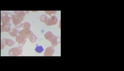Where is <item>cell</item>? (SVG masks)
<instances>
[{"instance_id":"6da1fadb","label":"cell","mask_w":124,"mask_h":71,"mask_svg":"<svg viewBox=\"0 0 124 71\" xmlns=\"http://www.w3.org/2000/svg\"><path fill=\"white\" fill-rule=\"evenodd\" d=\"M13 14L7 12H4L3 15L1 14V22L2 25H9L10 20L12 19Z\"/></svg>"},{"instance_id":"7a4b0ae2","label":"cell","mask_w":124,"mask_h":71,"mask_svg":"<svg viewBox=\"0 0 124 71\" xmlns=\"http://www.w3.org/2000/svg\"><path fill=\"white\" fill-rule=\"evenodd\" d=\"M23 49L21 48L14 47L10 49L9 51L8 55L9 56H18L22 55Z\"/></svg>"},{"instance_id":"3957f363","label":"cell","mask_w":124,"mask_h":71,"mask_svg":"<svg viewBox=\"0 0 124 71\" xmlns=\"http://www.w3.org/2000/svg\"><path fill=\"white\" fill-rule=\"evenodd\" d=\"M27 38L21 35H17L16 37V40L18 44L19 47L22 48L25 45L26 41Z\"/></svg>"},{"instance_id":"277c9868","label":"cell","mask_w":124,"mask_h":71,"mask_svg":"<svg viewBox=\"0 0 124 71\" xmlns=\"http://www.w3.org/2000/svg\"><path fill=\"white\" fill-rule=\"evenodd\" d=\"M57 21V18L56 16L54 15L52 16L50 18H48L45 24L47 26H51L56 24Z\"/></svg>"},{"instance_id":"5b68a950","label":"cell","mask_w":124,"mask_h":71,"mask_svg":"<svg viewBox=\"0 0 124 71\" xmlns=\"http://www.w3.org/2000/svg\"><path fill=\"white\" fill-rule=\"evenodd\" d=\"M12 19L13 23L15 25H18L23 21V20L17 15H12Z\"/></svg>"},{"instance_id":"8992f818","label":"cell","mask_w":124,"mask_h":71,"mask_svg":"<svg viewBox=\"0 0 124 71\" xmlns=\"http://www.w3.org/2000/svg\"><path fill=\"white\" fill-rule=\"evenodd\" d=\"M55 51V49L54 47L50 46V47H47L46 49L44 56H52Z\"/></svg>"},{"instance_id":"52a82bcc","label":"cell","mask_w":124,"mask_h":71,"mask_svg":"<svg viewBox=\"0 0 124 71\" xmlns=\"http://www.w3.org/2000/svg\"><path fill=\"white\" fill-rule=\"evenodd\" d=\"M55 35L53 34L51 32L49 31L45 33V39L50 42L55 37Z\"/></svg>"},{"instance_id":"ba28073f","label":"cell","mask_w":124,"mask_h":71,"mask_svg":"<svg viewBox=\"0 0 124 71\" xmlns=\"http://www.w3.org/2000/svg\"><path fill=\"white\" fill-rule=\"evenodd\" d=\"M4 41V43L5 45H8L10 47H12L14 46L15 42L14 41L10 39H3Z\"/></svg>"},{"instance_id":"9c48e42d","label":"cell","mask_w":124,"mask_h":71,"mask_svg":"<svg viewBox=\"0 0 124 71\" xmlns=\"http://www.w3.org/2000/svg\"><path fill=\"white\" fill-rule=\"evenodd\" d=\"M28 38L29 39L31 43H35L37 39V37L34 34L33 32L28 36Z\"/></svg>"},{"instance_id":"30bf717a","label":"cell","mask_w":124,"mask_h":71,"mask_svg":"<svg viewBox=\"0 0 124 71\" xmlns=\"http://www.w3.org/2000/svg\"><path fill=\"white\" fill-rule=\"evenodd\" d=\"M19 32V31L16 28H12L9 32V34L11 36L14 37H16L18 33Z\"/></svg>"},{"instance_id":"8fae6325","label":"cell","mask_w":124,"mask_h":71,"mask_svg":"<svg viewBox=\"0 0 124 71\" xmlns=\"http://www.w3.org/2000/svg\"><path fill=\"white\" fill-rule=\"evenodd\" d=\"M21 27H23L24 30H29L30 28L31 27V24L28 22H25L21 24Z\"/></svg>"},{"instance_id":"7c38bea8","label":"cell","mask_w":124,"mask_h":71,"mask_svg":"<svg viewBox=\"0 0 124 71\" xmlns=\"http://www.w3.org/2000/svg\"><path fill=\"white\" fill-rule=\"evenodd\" d=\"M14 14H16L20 17L23 19V20L24 19L25 17V14L24 11H15L14 12Z\"/></svg>"},{"instance_id":"4fadbf2b","label":"cell","mask_w":124,"mask_h":71,"mask_svg":"<svg viewBox=\"0 0 124 71\" xmlns=\"http://www.w3.org/2000/svg\"><path fill=\"white\" fill-rule=\"evenodd\" d=\"M58 38V37H57L55 36L52 40L51 42V45L54 47H55L59 43V42L58 41V40H57Z\"/></svg>"},{"instance_id":"5bb4252c","label":"cell","mask_w":124,"mask_h":71,"mask_svg":"<svg viewBox=\"0 0 124 71\" xmlns=\"http://www.w3.org/2000/svg\"><path fill=\"white\" fill-rule=\"evenodd\" d=\"M1 31L3 32H8L10 30V24L8 25H1Z\"/></svg>"},{"instance_id":"9a60e30c","label":"cell","mask_w":124,"mask_h":71,"mask_svg":"<svg viewBox=\"0 0 124 71\" xmlns=\"http://www.w3.org/2000/svg\"><path fill=\"white\" fill-rule=\"evenodd\" d=\"M48 18L45 15H42L40 17V20L41 22L45 23L48 19Z\"/></svg>"},{"instance_id":"2e32d148","label":"cell","mask_w":124,"mask_h":71,"mask_svg":"<svg viewBox=\"0 0 124 71\" xmlns=\"http://www.w3.org/2000/svg\"><path fill=\"white\" fill-rule=\"evenodd\" d=\"M35 50L36 52L38 53H41L44 51L42 46H38L36 47L35 49Z\"/></svg>"},{"instance_id":"e0dca14e","label":"cell","mask_w":124,"mask_h":71,"mask_svg":"<svg viewBox=\"0 0 124 71\" xmlns=\"http://www.w3.org/2000/svg\"><path fill=\"white\" fill-rule=\"evenodd\" d=\"M45 13H46V14H48L50 16H51V14H55V12L56 11H45Z\"/></svg>"}]
</instances>
